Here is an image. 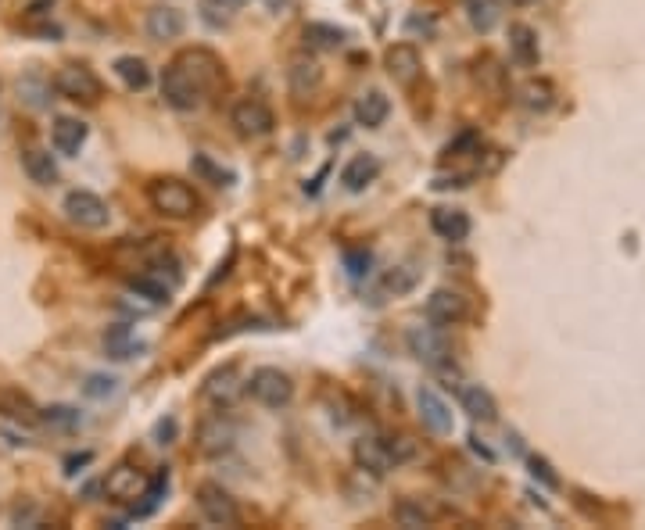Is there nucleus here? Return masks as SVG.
Returning a JSON list of instances; mask_svg holds the SVG:
<instances>
[{
	"mask_svg": "<svg viewBox=\"0 0 645 530\" xmlns=\"http://www.w3.org/2000/svg\"><path fill=\"white\" fill-rule=\"evenodd\" d=\"M352 115H355V122H359V126L377 129V126H384L387 115H391V101H387L380 90H370V94H362L359 101H355Z\"/></svg>",
	"mask_w": 645,
	"mask_h": 530,
	"instance_id": "24",
	"label": "nucleus"
},
{
	"mask_svg": "<svg viewBox=\"0 0 645 530\" xmlns=\"http://www.w3.org/2000/svg\"><path fill=\"white\" fill-rule=\"evenodd\" d=\"M190 169L198 172V176H205L208 183H215V187H230V172H223L219 169V165L212 162V158H208V154H194V162H190Z\"/></svg>",
	"mask_w": 645,
	"mask_h": 530,
	"instance_id": "33",
	"label": "nucleus"
},
{
	"mask_svg": "<svg viewBox=\"0 0 645 530\" xmlns=\"http://www.w3.org/2000/svg\"><path fill=\"white\" fill-rule=\"evenodd\" d=\"M22 172H26L36 187H54L58 183V165H54L51 151H40V147L22 151Z\"/></svg>",
	"mask_w": 645,
	"mask_h": 530,
	"instance_id": "23",
	"label": "nucleus"
},
{
	"mask_svg": "<svg viewBox=\"0 0 645 530\" xmlns=\"http://www.w3.org/2000/svg\"><path fill=\"white\" fill-rule=\"evenodd\" d=\"M470 448H473V452H477V455H484V459H488V462L495 459V455H491V448H488V445H481L477 437H470Z\"/></svg>",
	"mask_w": 645,
	"mask_h": 530,
	"instance_id": "41",
	"label": "nucleus"
},
{
	"mask_svg": "<svg viewBox=\"0 0 645 530\" xmlns=\"http://www.w3.org/2000/svg\"><path fill=\"white\" fill-rule=\"evenodd\" d=\"M115 76L122 79V86L126 90H147L151 86V69H147V61L137 58V54H122V58H115Z\"/></svg>",
	"mask_w": 645,
	"mask_h": 530,
	"instance_id": "26",
	"label": "nucleus"
},
{
	"mask_svg": "<svg viewBox=\"0 0 645 530\" xmlns=\"http://www.w3.org/2000/svg\"><path fill=\"white\" fill-rule=\"evenodd\" d=\"M244 391H248L258 405H266V409H284V405H291V398H294V380L287 377L284 369L262 366L248 377Z\"/></svg>",
	"mask_w": 645,
	"mask_h": 530,
	"instance_id": "6",
	"label": "nucleus"
},
{
	"mask_svg": "<svg viewBox=\"0 0 645 530\" xmlns=\"http://www.w3.org/2000/svg\"><path fill=\"white\" fill-rule=\"evenodd\" d=\"M43 419L47 423H61V427H76L79 412H72L69 405H54V409H43Z\"/></svg>",
	"mask_w": 645,
	"mask_h": 530,
	"instance_id": "38",
	"label": "nucleus"
},
{
	"mask_svg": "<svg viewBox=\"0 0 645 530\" xmlns=\"http://www.w3.org/2000/svg\"><path fill=\"white\" fill-rule=\"evenodd\" d=\"M430 230L438 233L441 240H448V244H463V240L470 237L473 223H470V215H466L463 208L438 205L434 212H430Z\"/></svg>",
	"mask_w": 645,
	"mask_h": 530,
	"instance_id": "18",
	"label": "nucleus"
},
{
	"mask_svg": "<svg viewBox=\"0 0 645 530\" xmlns=\"http://www.w3.org/2000/svg\"><path fill=\"white\" fill-rule=\"evenodd\" d=\"M524 104L531 108V112H549L552 104H556V90H552L549 83H527Z\"/></svg>",
	"mask_w": 645,
	"mask_h": 530,
	"instance_id": "32",
	"label": "nucleus"
},
{
	"mask_svg": "<svg viewBox=\"0 0 645 530\" xmlns=\"http://www.w3.org/2000/svg\"><path fill=\"white\" fill-rule=\"evenodd\" d=\"M86 137H90V126L83 119H72V115H61L54 119L51 126V147L61 154V158H76L83 151Z\"/></svg>",
	"mask_w": 645,
	"mask_h": 530,
	"instance_id": "16",
	"label": "nucleus"
},
{
	"mask_svg": "<svg viewBox=\"0 0 645 530\" xmlns=\"http://www.w3.org/2000/svg\"><path fill=\"white\" fill-rule=\"evenodd\" d=\"M115 391H119V380L104 377V373H90V377H86V384H83L86 398H97V402H101V398H112Z\"/></svg>",
	"mask_w": 645,
	"mask_h": 530,
	"instance_id": "35",
	"label": "nucleus"
},
{
	"mask_svg": "<svg viewBox=\"0 0 645 530\" xmlns=\"http://www.w3.org/2000/svg\"><path fill=\"white\" fill-rule=\"evenodd\" d=\"M212 4H219V8H241L244 0H212Z\"/></svg>",
	"mask_w": 645,
	"mask_h": 530,
	"instance_id": "42",
	"label": "nucleus"
},
{
	"mask_svg": "<svg viewBox=\"0 0 645 530\" xmlns=\"http://www.w3.org/2000/svg\"><path fill=\"white\" fill-rule=\"evenodd\" d=\"M230 126L237 129L244 140H262V137H269V133H273L276 115H273V108L262 101V97H244V101L233 104Z\"/></svg>",
	"mask_w": 645,
	"mask_h": 530,
	"instance_id": "8",
	"label": "nucleus"
},
{
	"mask_svg": "<svg viewBox=\"0 0 645 530\" xmlns=\"http://www.w3.org/2000/svg\"><path fill=\"white\" fill-rule=\"evenodd\" d=\"M509 4H516V8H527V4H538V0H509Z\"/></svg>",
	"mask_w": 645,
	"mask_h": 530,
	"instance_id": "43",
	"label": "nucleus"
},
{
	"mask_svg": "<svg viewBox=\"0 0 645 530\" xmlns=\"http://www.w3.org/2000/svg\"><path fill=\"white\" fill-rule=\"evenodd\" d=\"M416 412H420V423L434 437H452V430H456V416H452L448 402L434 387H420L416 391Z\"/></svg>",
	"mask_w": 645,
	"mask_h": 530,
	"instance_id": "11",
	"label": "nucleus"
},
{
	"mask_svg": "<svg viewBox=\"0 0 645 530\" xmlns=\"http://www.w3.org/2000/svg\"><path fill=\"white\" fill-rule=\"evenodd\" d=\"M147 473L140 470L137 462H115L108 477H104V495L119 505H137L147 491Z\"/></svg>",
	"mask_w": 645,
	"mask_h": 530,
	"instance_id": "9",
	"label": "nucleus"
},
{
	"mask_svg": "<svg viewBox=\"0 0 645 530\" xmlns=\"http://www.w3.org/2000/svg\"><path fill=\"white\" fill-rule=\"evenodd\" d=\"M405 344H409V355L430 369H445L448 359H452V337H448L445 326H438V323L413 326V330L405 334Z\"/></svg>",
	"mask_w": 645,
	"mask_h": 530,
	"instance_id": "2",
	"label": "nucleus"
},
{
	"mask_svg": "<svg viewBox=\"0 0 645 530\" xmlns=\"http://www.w3.org/2000/svg\"><path fill=\"white\" fill-rule=\"evenodd\" d=\"M205 402L215 405V409H226V405H233V398L241 394V384H237V369L226 366L219 369V373H212V377L205 380Z\"/></svg>",
	"mask_w": 645,
	"mask_h": 530,
	"instance_id": "22",
	"label": "nucleus"
},
{
	"mask_svg": "<svg viewBox=\"0 0 645 530\" xmlns=\"http://www.w3.org/2000/svg\"><path fill=\"white\" fill-rule=\"evenodd\" d=\"M355 466L370 477H384L398 466L395 459V448H391V437H362L355 441Z\"/></svg>",
	"mask_w": 645,
	"mask_h": 530,
	"instance_id": "12",
	"label": "nucleus"
},
{
	"mask_svg": "<svg viewBox=\"0 0 645 530\" xmlns=\"http://www.w3.org/2000/svg\"><path fill=\"white\" fill-rule=\"evenodd\" d=\"M194 498H198V513L205 523H212V527H241V505H237V498L223 484L201 480Z\"/></svg>",
	"mask_w": 645,
	"mask_h": 530,
	"instance_id": "3",
	"label": "nucleus"
},
{
	"mask_svg": "<svg viewBox=\"0 0 645 530\" xmlns=\"http://www.w3.org/2000/svg\"><path fill=\"white\" fill-rule=\"evenodd\" d=\"M147 201H151V208H155L158 215H165V219H194L201 208L194 187H187L183 180H172V176L151 183V187H147Z\"/></svg>",
	"mask_w": 645,
	"mask_h": 530,
	"instance_id": "1",
	"label": "nucleus"
},
{
	"mask_svg": "<svg viewBox=\"0 0 645 530\" xmlns=\"http://www.w3.org/2000/svg\"><path fill=\"white\" fill-rule=\"evenodd\" d=\"M144 29H147V36H151L155 43L180 40L183 29H187V18H183L180 8H172V4H158V8L147 11Z\"/></svg>",
	"mask_w": 645,
	"mask_h": 530,
	"instance_id": "17",
	"label": "nucleus"
},
{
	"mask_svg": "<svg viewBox=\"0 0 645 530\" xmlns=\"http://www.w3.org/2000/svg\"><path fill=\"white\" fill-rule=\"evenodd\" d=\"M301 36H305V43H309L312 51H337L348 40V29L330 26V22H309Z\"/></svg>",
	"mask_w": 645,
	"mask_h": 530,
	"instance_id": "27",
	"label": "nucleus"
},
{
	"mask_svg": "<svg viewBox=\"0 0 645 530\" xmlns=\"http://www.w3.org/2000/svg\"><path fill=\"white\" fill-rule=\"evenodd\" d=\"M384 69L387 76L395 79V86H413L423 76V58L413 43H395L384 54Z\"/></svg>",
	"mask_w": 645,
	"mask_h": 530,
	"instance_id": "15",
	"label": "nucleus"
},
{
	"mask_svg": "<svg viewBox=\"0 0 645 530\" xmlns=\"http://www.w3.org/2000/svg\"><path fill=\"white\" fill-rule=\"evenodd\" d=\"M61 212L69 215V223H76L79 230H104L112 223V208L94 190H69L61 201Z\"/></svg>",
	"mask_w": 645,
	"mask_h": 530,
	"instance_id": "7",
	"label": "nucleus"
},
{
	"mask_svg": "<svg viewBox=\"0 0 645 530\" xmlns=\"http://www.w3.org/2000/svg\"><path fill=\"white\" fill-rule=\"evenodd\" d=\"M370 251H362V248H355V251H344V269H348V276L352 280H362V276L370 273Z\"/></svg>",
	"mask_w": 645,
	"mask_h": 530,
	"instance_id": "37",
	"label": "nucleus"
},
{
	"mask_svg": "<svg viewBox=\"0 0 645 530\" xmlns=\"http://www.w3.org/2000/svg\"><path fill=\"white\" fill-rule=\"evenodd\" d=\"M165 491H169V470H162V473H155V477L147 480V491H144V498H140L137 505H133V516H151L162 505V498H165Z\"/></svg>",
	"mask_w": 645,
	"mask_h": 530,
	"instance_id": "31",
	"label": "nucleus"
},
{
	"mask_svg": "<svg viewBox=\"0 0 645 530\" xmlns=\"http://www.w3.org/2000/svg\"><path fill=\"white\" fill-rule=\"evenodd\" d=\"M54 94H61L65 101L72 104H97L104 97V86L97 79L94 69H86V65H61L51 79Z\"/></svg>",
	"mask_w": 645,
	"mask_h": 530,
	"instance_id": "5",
	"label": "nucleus"
},
{
	"mask_svg": "<svg viewBox=\"0 0 645 530\" xmlns=\"http://www.w3.org/2000/svg\"><path fill=\"white\" fill-rule=\"evenodd\" d=\"M391 516H395V523L405 530H423V527L434 523L430 505H423L420 498H398V502L391 505Z\"/></svg>",
	"mask_w": 645,
	"mask_h": 530,
	"instance_id": "25",
	"label": "nucleus"
},
{
	"mask_svg": "<svg viewBox=\"0 0 645 530\" xmlns=\"http://www.w3.org/2000/svg\"><path fill=\"white\" fill-rule=\"evenodd\" d=\"M377 176H380L377 154H355V158H348V165L341 169V187L348 190V194H362Z\"/></svg>",
	"mask_w": 645,
	"mask_h": 530,
	"instance_id": "19",
	"label": "nucleus"
},
{
	"mask_svg": "<svg viewBox=\"0 0 645 530\" xmlns=\"http://www.w3.org/2000/svg\"><path fill=\"white\" fill-rule=\"evenodd\" d=\"M162 97L169 108H176V112H194V108H201V101H205V94L190 83L187 72H183L176 61H169L162 72Z\"/></svg>",
	"mask_w": 645,
	"mask_h": 530,
	"instance_id": "10",
	"label": "nucleus"
},
{
	"mask_svg": "<svg viewBox=\"0 0 645 530\" xmlns=\"http://www.w3.org/2000/svg\"><path fill=\"white\" fill-rule=\"evenodd\" d=\"M172 61H176V65L187 72V79L198 86L205 97L215 94V90L226 83V65L215 58L212 51H205V47H187V51H180Z\"/></svg>",
	"mask_w": 645,
	"mask_h": 530,
	"instance_id": "4",
	"label": "nucleus"
},
{
	"mask_svg": "<svg viewBox=\"0 0 645 530\" xmlns=\"http://www.w3.org/2000/svg\"><path fill=\"white\" fill-rule=\"evenodd\" d=\"M287 79H291V94L305 97V94H312V90H319V83H323V69H319L316 61L298 58L291 65V72H287Z\"/></svg>",
	"mask_w": 645,
	"mask_h": 530,
	"instance_id": "29",
	"label": "nucleus"
},
{
	"mask_svg": "<svg viewBox=\"0 0 645 530\" xmlns=\"http://www.w3.org/2000/svg\"><path fill=\"white\" fill-rule=\"evenodd\" d=\"M466 18H470V26L477 33H491L502 18L499 0H466Z\"/></svg>",
	"mask_w": 645,
	"mask_h": 530,
	"instance_id": "30",
	"label": "nucleus"
},
{
	"mask_svg": "<svg viewBox=\"0 0 645 530\" xmlns=\"http://www.w3.org/2000/svg\"><path fill=\"white\" fill-rule=\"evenodd\" d=\"M466 316H470V301H466V294L452 291V287H438V291L427 298V319L438 326H459L466 323Z\"/></svg>",
	"mask_w": 645,
	"mask_h": 530,
	"instance_id": "13",
	"label": "nucleus"
},
{
	"mask_svg": "<svg viewBox=\"0 0 645 530\" xmlns=\"http://www.w3.org/2000/svg\"><path fill=\"white\" fill-rule=\"evenodd\" d=\"M233 441H237V430H233L230 419L223 416H208L198 423V434H194V445H198L201 455H208V459H215V455H226L233 448Z\"/></svg>",
	"mask_w": 645,
	"mask_h": 530,
	"instance_id": "14",
	"label": "nucleus"
},
{
	"mask_svg": "<svg viewBox=\"0 0 645 530\" xmlns=\"http://www.w3.org/2000/svg\"><path fill=\"white\" fill-rule=\"evenodd\" d=\"M144 348V344L137 341V337H133V330H129V326H112V330H108V334H104V351H108V355H112L115 362H126V359H133V355H137V351Z\"/></svg>",
	"mask_w": 645,
	"mask_h": 530,
	"instance_id": "28",
	"label": "nucleus"
},
{
	"mask_svg": "<svg viewBox=\"0 0 645 530\" xmlns=\"http://www.w3.org/2000/svg\"><path fill=\"white\" fill-rule=\"evenodd\" d=\"M86 462H90V452H86V455H72V459H65V466H69L65 473H79L76 466H86Z\"/></svg>",
	"mask_w": 645,
	"mask_h": 530,
	"instance_id": "40",
	"label": "nucleus"
},
{
	"mask_svg": "<svg viewBox=\"0 0 645 530\" xmlns=\"http://www.w3.org/2000/svg\"><path fill=\"white\" fill-rule=\"evenodd\" d=\"M459 405H463V412L473 419V423H495V419H499V405H495L488 387H481V384L459 387Z\"/></svg>",
	"mask_w": 645,
	"mask_h": 530,
	"instance_id": "20",
	"label": "nucleus"
},
{
	"mask_svg": "<svg viewBox=\"0 0 645 530\" xmlns=\"http://www.w3.org/2000/svg\"><path fill=\"white\" fill-rule=\"evenodd\" d=\"M509 54L520 69H534L542 61V47H538V33L524 22H513L509 26Z\"/></svg>",
	"mask_w": 645,
	"mask_h": 530,
	"instance_id": "21",
	"label": "nucleus"
},
{
	"mask_svg": "<svg viewBox=\"0 0 645 530\" xmlns=\"http://www.w3.org/2000/svg\"><path fill=\"white\" fill-rule=\"evenodd\" d=\"M527 466H531V477L538 480V484H545L549 491L559 488V477H556V470H552L549 459H542V455H531V459H527Z\"/></svg>",
	"mask_w": 645,
	"mask_h": 530,
	"instance_id": "36",
	"label": "nucleus"
},
{
	"mask_svg": "<svg viewBox=\"0 0 645 530\" xmlns=\"http://www.w3.org/2000/svg\"><path fill=\"white\" fill-rule=\"evenodd\" d=\"M155 437H158V445H172L176 441V419H158L155 423Z\"/></svg>",
	"mask_w": 645,
	"mask_h": 530,
	"instance_id": "39",
	"label": "nucleus"
},
{
	"mask_svg": "<svg viewBox=\"0 0 645 530\" xmlns=\"http://www.w3.org/2000/svg\"><path fill=\"white\" fill-rule=\"evenodd\" d=\"M416 280H420V273H416L413 265H398V269H391V273L384 276V287L395 294H405V291H413Z\"/></svg>",
	"mask_w": 645,
	"mask_h": 530,
	"instance_id": "34",
	"label": "nucleus"
}]
</instances>
